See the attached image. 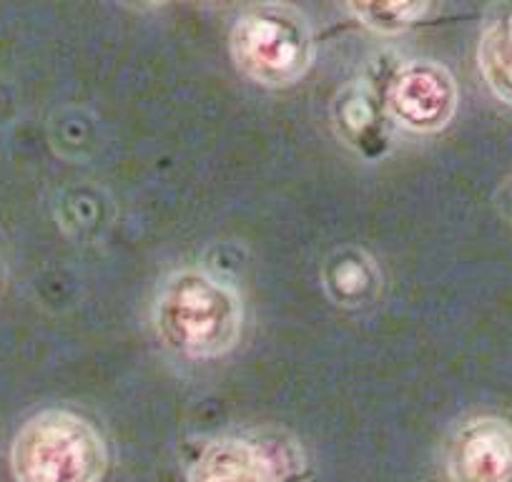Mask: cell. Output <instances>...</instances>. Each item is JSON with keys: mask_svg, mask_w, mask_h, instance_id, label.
Masks as SVG:
<instances>
[{"mask_svg": "<svg viewBox=\"0 0 512 482\" xmlns=\"http://www.w3.org/2000/svg\"><path fill=\"white\" fill-rule=\"evenodd\" d=\"M244 309L229 282L204 269L169 274L154 302V329L164 347L191 359L231 352L241 337Z\"/></svg>", "mask_w": 512, "mask_h": 482, "instance_id": "1", "label": "cell"}, {"mask_svg": "<svg viewBox=\"0 0 512 482\" xmlns=\"http://www.w3.org/2000/svg\"><path fill=\"white\" fill-rule=\"evenodd\" d=\"M106 465L101 432L76 412L43 410L13 437L16 482H101Z\"/></svg>", "mask_w": 512, "mask_h": 482, "instance_id": "2", "label": "cell"}, {"mask_svg": "<svg viewBox=\"0 0 512 482\" xmlns=\"http://www.w3.org/2000/svg\"><path fill=\"white\" fill-rule=\"evenodd\" d=\"M229 51L234 66L259 86H292L314 61L312 23L289 3L264 0L234 23Z\"/></svg>", "mask_w": 512, "mask_h": 482, "instance_id": "3", "label": "cell"}, {"mask_svg": "<svg viewBox=\"0 0 512 482\" xmlns=\"http://www.w3.org/2000/svg\"><path fill=\"white\" fill-rule=\"evenodd\" d=\"M189 482H304L307 457L279 430L241 432L206 442L189 467Z\"/></svg>", "mask_w": 512, "mask_h": 482, "instance_id": "4", "label": "cell"}, {"mask_svg": "<svg viewBox=\"0 0 512 482\" xmlns=\"http://www.w3.org/2000/svg\"><path fill=\"white\" fill-rule=\"evenodd\" d=\"M460 106V88L442 63L412 58L397 66L384 88V111L400 129L437 134L447 129Z\"/></svg>", "mask_w": 512, "mask_h": 482, "instance_id": "5", "label": "cell"}, {"mask_svg": "<svg viewBox=\"0 0 512 482\" xmlns=\"http://www.w3.org/2000/svg\"><path fill=\"white\" fill-rule=\"evenodd\" d=\"M452 482H512V425L502 417H472L447 450Z\"/></svg>", "mask_w": 512, "mask_h": 482, "instance_id": "6", "label": "cell"}, {"mask_svg": "<svg viewBox=\"0 0 512 482\" xmlns=\"http://www.w3.org/2000/svg\"><path fill=\"white\" fill-rule=\"evenodd\" d=\"M379 282V267L364 249L342 247L324 262V292L339 307L359 309L372 304L379 294Z\"/></svg>", "mask_w": 512, "mask_h": 482, "instance_id": "7", "label": "cell"}, {"mask_svg": "<svg viewBox=\"0 0 512 482\" xmlns=\"http://www.w3.org/2000/svg\"><path fill=\"white\" fill-rule=\"evenodd\" d=\"M377 101V93L367 83H352L339 93L334 118L344 139L352 141L354 146L382 139V121L387 111H384V103L379 106Z\"/></svg>", "mask_w": 512, "mask_h": 482, "instance_id": "8", "label": "cell"}, {"mask_svg": "<svg viewBox=\"0 0 512 482\" xmlns=\"http://www.w3.org/2000/svg\"><path fill=\"white\" fill-rule=\"evenodd\" d=\"M477 63L487 88L512 106V13H505L485 28L477 48Z\"/></svg>", "mask_w": 512, "mask_h": 482, "instance_id": "9", "label": "cell"}, {"mask_svg": "<svg viewBox=\"0 0 512 482\" xmlns=\"http://www.w3.org/2000/svg\"><path fill=\"white\" fill-rule=\"evenodd\" d=\"M354 18L379 36H397L427 13L430 0H344Z\"/></svg>", "mask_w": 512, "mask_h": 482, "instance_id": "10", "label": "cell"}]
</instances>
